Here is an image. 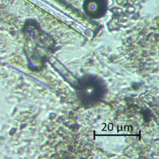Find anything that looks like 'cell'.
Wrapping results in <instances>:
<instances>
[{
	"mask_svg": "<svg viewBox=\"0 0 159 159\" xmlns=\"http://www.w3.org/2000/svg\"><path fill=\"white\" fill-rule=\"evenodd\" d=\"M84 6L85 10L89 14L96 16L104 12L106 2L105 0H85Z\"/></svg>",
	"mask_w": 159,
	"mask_h": 159,
	"instance_id": "cell-1",
	"label": "cell"
}]
</instances>
